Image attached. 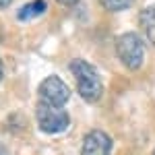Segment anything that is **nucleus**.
Segmentation results:
<instances>
[{
	"label": "nucleus",
	"instance_id": "4",
	"mask_svg": "<svg viewBox=\"0 0 155 155\" xmlns=\"http://www.w3.org/2000/svg\"><path fill=\"white\" fill-rule=\"evenodd\" d=\"M37 95H39V101H41V104L64 107V104L71 99V89H68V85L64 83L60 77L50 74V77H46V79L39 83Z\"/></svg>",
	"mask_w": 155,
	"mask_h": 155
},
{
	"label": "nucleus",
	"instance_id": "3",
	"mask_svg": "<svg viewBox=\"0 0 155 155\" xmlns=\"http://www.w3.org/2000/svg\"><path fill=\"white\" fill-rule=\"evenodd\" d=\"M35 118L39 130L46 134H60V132L68 130V126H71V116L64 107L41 104V101L35 107Z\"/></svg>",
	"mask_w": 155,
	"mask_h": 155
},
{
	"label": "nucleus",
	"instance_id": "12",
	"mask_svg": "<svg viewBox=\"0 0 155 155\" xmlns=\"http://www.w3.org/2000/svg\"><path fill=\"white\" fill-rule=\"evenodd\" d=\"M0 155H2V149H0Z\"/></svg>",
	"mask_w": 155,
	"mask_h": 155
},
{
	"label": "nucleus",
	"instance_id": "6",
	"mask_svg": "<svg viewBox=\"0 0 155 155\" xmlns=\"http://www.w3.org/2000/svg\"><path fill=\"white\" fill-rule=\"evenodd\" d=\"M139 25H141L145 39L151 46H155V4H149L139 12Z\"/></svg>",
	"mask_w": 155,
	"mask_h": 155
},
{
	"label": "nucleus",
	"instance_id": "2",
	"mask_svg": "<svg viewBox=\"0 0 155 155\" xmlns=\"http://www.w3.org/2000/svg\"><path fill=\"white\" fill-rule=\"evenodd\" d=\"M116 54L118 60L128 68V71H139L145 62V44L139 33L126 31L116 37Z\"/></svg>",
	"mask_w": 155,
	"mask_h": 155
},
{
	"label": "nucleus",
	"instance_id": "8",
	"mask_svg": "<svg viewBox=\"0 0 155 155\" xmlns=\"http://www.w3.org/2000/svg\"><path fill=\"white\" fill-rule=\"evenodd\" d=\"M99 4L110 12H120V11H126L128 6H132L134 0H99Z\"/></svg>",
	"mask_w": 155,
	"mask_h": 155
},
{
	"label": "nucleus",
	"instance_id": "11",
	"mask_svg": "<svg viewBox=\"0 0 155 155\" xmlns=\"http://www.w3.org/2000/svg\"><path fill=\"white\" fill-rule=\"evenodd\" d=\"M2 77H4V66H2V62H0V81H2Z\"/></svg>",
	"mask_w": 155,
	"mask_h": 155
},
{
	"label": "nucleus",
	"instance_id": "5",
	"mask_svg": "<svg viewBox=\"0 0 155 155\" xmlns=\"http://www.w3.org/2000/svg\"><path fill=\"white\" fill-rule=\"evenodd\" d=\"M112 139L104 130H91L85 134L81 145V155H112Z\"/></svg>",
	"mask_w": 155,
	"mask_h": 155
},
{
	"label": "nucleus",
	"instance_id": "13",
	"mask_svg": "<svg viewBox=\"0 0 155 155\" xmlns=\"http://www.w3.org/2000/svg\"><path fill=\"white\" fill-rule=\"evenodd\" d=\"M153 155H155V151H153Z\"/></svg>",
	"mask_w": 155,
	"mask_h": 155
},
{
	"label": "nucleus",
	"instance_id": "10",
	"mask_svg": "<svg viewBox=\"0 0 155 155\" xmlns=\"http://www.w3.org/2000/svg\"><path fill=\"white\" fill-rule=\"evenodd\" d=\"M11 4H12V0H0V11H6Z\"/></svg>",
	"mask_w": 155,
	"mask_h": 155
},
{
	"label": "nucleus",
	"instance_id": "1",
	"mask_svg": "<svg viewBox=\"0 0 155 155\" xmlns=\"http://www.w3.org/2000/svg\"><path fill=\"white\" fill-rule=\"evenodd\" d=\"M68 71L74 77L79 95L83 97L87 104H97L104 95V83L99 79V72H97L95 66L83 58H74L68 64Z\"/></svg>",
	"mask_w": 155,
	"mask_h": 155
},
{
	"label": "nucleus",
	"instance_id": "9",
	"mask_svg": "<svg viewBox=\"0 0 155 155\" xmlns=\"http://www.w3.org/2000/svg\"><path fill=\"white\" fill-rule=\"evenodd\" d=\"M56 2H58V4H62V6H74L79 0H56Z\"/></svg>",
	"mask_w": 155,
	"mask_h": 155
},
{
	"label": "nucleus",
	"instance_id": "7",
	"mask_svg": "<svg viewBox=\"0 0 155 155\" xmlns=\"http://www.w3.org/2000/svg\"><path fill=\"white\" fill-rule=\"evenodd\" d=\"M46 11H48L46 0H31L17 11V21H33L37 17H41Z\"/></svg>",
	"mask_w": 155,
	"mask_h": 155
}]
</instances>
